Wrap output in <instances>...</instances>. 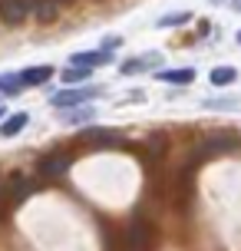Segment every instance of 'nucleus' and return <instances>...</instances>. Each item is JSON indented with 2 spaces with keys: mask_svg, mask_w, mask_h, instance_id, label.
I'll return each instance as SVG.
<instances>
[{
  "mask_svg": "<svg viewBox=\"0 0 241 251\" xmlns=\"http://www.w3.org/2000/svg\"><path fill=\"white\" fill-rule=\"evenodd\" d=\"M93 116L96 109H89V106H73V109H60V119L66 126H83V123H93Z\"/></svg>",
  "mask_w": 241,
  "mask_h": 251,
  "instance_id": "nucleus-7",
  "label": "nucleus"
},
{
  "mask_svg": "<svg viewBox=\"0 0 241 251\" xmlns=\"http://www.w3.org/2000/svg\"><path fill=\"white\" fill-rule=\"evenodd\" d=\"M30 13V0H0V20L7 26H20Z\"/></svg>",
  "mask_w": 241,
  "mask_h": 251,
  "instance_id": "nucleus-2",
  "label": "nucleus"
},
{
  "mask_svg": "<svg viewBox=\"0 0 241 251\" xmlns=\"http://www.w3.org/2000/svg\"><path fill=\"white\" fill-rule=\"evenodd\" d=\"M26 123H30V116H26V113L7 116V119H3V126H0V136H3V139H13L17 132H24V129H26Z\"/></svg>",
  "mask_w": 241,
  "mask_h": 251,
  "instance_id": "nucleus-10",
  "label": "nucleus"
},
{
  "mask_svg": "<svg viewBox=\"0 0 241 251\" xmlns=\"http://www.w3.org/2000/svg\"><path fill=\"white\" fill-rule=\"evenodd\" d=\"M159 83H169V86H189V83H195V70L192 66H175V70H159V73H152Z\"/></svg>",
  "mask_w": 241,
  "mask_h": 251,
  "instance_id": "nucleus-3",
  "label": "nucleus"
},
{
  "mask_svg": "<svg viewBox=\"0 0 241 251\" xmlns=\"http://www.w3.org/2000/svg\"><path fill=\"white\" fill-rule=\"evenodd\" d=\"M208 79H212V86H231V83L238 79V70H235V66H215V70L208 73Z\"/></svg>",
  "mask_w": 241,
  "mask_h": 251,
  "instance_id": "nucleus-13",
  "label": "nucleus"
},
{
  "mask_svg": "<svg viewBox=\"0 0 241 251\" xmlns=\"http://www.w3.org/2000/svg\"><path fill=\"white\" fill-rule=\"evenodd\" d=\"M20 89H26L24 73H3L0 76V96H13V93H20Z\"/></svg>",
  "mask_w": 241,
  "mask_h": 251,
  "instance_id": "nucleus-12",
  "label": "nucleus"
},
{
  "mask_svg": "<svg viewBox=\"0 0 241 251\" xmlns=\"http://www.w3.org/2000/svg\"><path fill=\"white\" fill-rule=\"evenodd\" d=\"M189 20H192L189 10H178V13H165V17H159L155 26H159V30H172V26H185Z\"/></svg>",
  "mask_w": 241,
  "mask_h": 251,
  "instance_id": "nucleus-14",
  "label": "nucleus"
},
{
  "mask_svg": "<svg viewBox=\"0 0 241 251\" xmlns=\"http://www.w3.org/2000/svg\"><path fill=\"white\" fill-rule=\"evenodd\" d=\"M60 76H63L66 86H79V83H86L89 76H93V66H79V63H70V66H66Z\"/></svg>",
  "mask_w": 241,
  "mask_h": 251,
  "instance_id": "nucleus-9",
  "label": "nucleus"
},
{
  "mask_svg": "<svg viewBox=\"0 0 241 251\" xmlns=\"http://www.w3.org/2000/svg\"><path fill=\"white\" fill-rule=\"evenodd\" d=\"M122 43V37H102V50H116Z\"/></svg>",
  "mask_w": 241,
  "mask_h": 251,
  "instance_id": "nucleus-18",
  "label": "nucleus"
},
{
  "mask_svg": "<svg viewBox=\"0 0 241 251\" xmlns=\"http://www.w3.org/2000/svg\"><path fill=\"white\" fill-rule=\"evenodd\" d=\"M3 119H7V116H3V106H0V123H3Z\"/></svg>",
  "mask_w": 241,
  "mask_h": 251,
  "instance_id": "nucleus-20",
  "label": "nucleus"
},
{
  "mask_svg": "<svg viewBox=\"0 0 241 251\" xmlns=\"http://www.w3.org/2000/svg\"><path fill=\"white\" fill-rule=\"evenodd\" d=\"M56 3H70V0H56Z\"/></svg>",
  "mask_w": 241,
  "mask_h": 251,
  "instance_id": "nucleus-22",
  "label": "nucleus"
},
{
  "mask_svg": "<svg viewBox=\"0 0 241 251\" xmlns=\"http://www.w3.org/2000/svg\"><path fill=\"white\" fill-rule=\"evenodd\" d=\"M212 3H228V0H212Z\"/></svg>",
  "mask_w": 241,
  "mask_h": 251,
  "instance_id": "nucleus-21",
  "label": "nucleus"
},
{
  "mask_svg": "<svg viewBox=\"0 0 241 251\" xmlns=\"http://www.w3.org/2000/svg\"><path fill=\"white\" fill-rule=\"evenodd\" d=\"M83 139H86V142H99V146H116V142H119V136H116V132H106V129H86Z\"/></svg>",
  "mask_w": 241,
  "mask_h": 251,
  "instance_id": "nucleus-16",
  "label": "nucleus"
},
{
  "mask_svg": "<svg viewBox=\"0 0 241 251\" xmlns=\"http://www.w3.org/2000/svg\"><path fill=\"white\" fill-rule=\"evenodd\" d=\"M231 149H235V139H231V136H212L202 146L205 155H221V152H231Z\"/></svg>",
  "mask_w": 241,
  "mask_h": 251,
  "instance_id": "nucleus-11",
  "label": "nucleus"
},
{
  "mask_svg": "<svg viewBox=\"0 0 241 251\" xmlns=\"http://www.w3.org/2000/svg\"><path fill=\"white\" fill-rule=\"evenodd\" d=\"M159 63H162V56H159V53H142V56H136V60H126V63H122V76L142 73V70H155Z\"/></svg>",
  "mask_w": 241,
  "mask_h": 251,
  "instance_id": "nucleus-4",
  "label": "nucleus"
},
{
  "mask_svg": "<svg viewBox=\"0 0 241 251\" xmlns=\"http://www.w3.org/2000/svg\"><path fill=\"white\" fill-rule=\"evenodd\" d=\"M40 169L47 172V176H63L66 169H70V159H60V155H53V159H40Z\"/></svg>",
  "mask_w": 241,
  "mask_h": 251,
  "instance_id": "nucleus-15",
  "label": "nucleus"
},
{
  "mask_svg": "<svg viewBox=\"0 0 241 251\" xmlns=\"http://www.w3.org/2000/svg\"><path fill=\"white\" fill-rule=\"evenodd\" d=\"M20 73H24V83H26V86H43V83H47L56 70L47 63V66H26V70H20Z\"/></svg>",
  "mask_w": 241,
  "mask_h": 251,
  "instance_id": "nucleus-8",
  "label": "nucleus"
},
{
  "mask_svg": "<svg viewBox=\"0 0 241 251\" xmlns=\"http://www.w3.org/2000/svg\"><path fill=\"white\" fill-rule=\"evenodd\" d=\"M231 7H235V10H241V0H231Z\"/></svg>",
  "mask_w": 241,
  "mask_h": 251,
  "instance_id": "nucleus-19",
  "label": "nucleus"
},
{
  "mask_svg": "<svg viewBox=\"0 0 241 251\" xmlns=\"http://www.w3.org/2000/svg\"><path fill=\"white\" fill-rule=\"evenodd\" d=\"M30 13L37 17L40 24H50V20H56V13H60V3L56 0H30Z\"/></svg>",
  "mask_w": 241,
  "mask_h": 251,
  "instance_id": "nucleus-6",
  "label": "nucleus"
},
{
  "mask_svg": "<svg viewBox=\"0 0 241 251\" xmlns=\"http://www.w3.org/2000/svg\"><path fill=\"white\" fill-rule=\"evenodd\" d=\"M205 109H221V113H231V109H238V100L235 96H218V100H202Z\"/></svg>",
  "mask_w": 241,
  "mask_h": 251,
  "instance_id": "nucleus-17",
  "label": "nucleus"
},
{
  "mask_svg": "<svg viewBox=\"0 0 241 251\" xmlns=\"http://www.w3.org/2000/svg\"><path fill=\"white\" fill-rule=\"evenodd\" d=\"M70 63H79V66H106L113 63V50H89V53H73Z\"/></svg>",
  "mask_w": 241,
  "mask_h": 251,
  "instance_id": "nucleus-5",
  "label": "nucleus"
},
{
  "mask_svg": "<svg viewBox=\"0 0 241 251\" xmlns=\"http://www.w3.org/2000/svg\"><path fill=\"white\" fill-rule=\"evenodd\" d=\"M102 93V86H66L60 93H53L50 106L60 113V109H73V106H83L86 100H96Z\"/></svg>",
  "mask_w": 241,
  "mask_h": 251,
  "instance_id": "nucleus-1",
  "label": "nucleus"
}]
</instances>
